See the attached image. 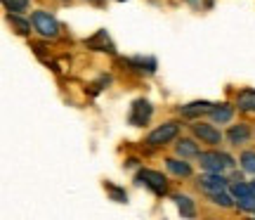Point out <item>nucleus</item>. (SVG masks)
<instances>
[{
    "label": "nucleus",
    "instance_id": "obj_1",
    "mask_svg": "<svg viewBox=\"0 0 255 220\" xmlns=\"http://www.w3.org/2000/svg\"><path fill=\"white\" fill-rule=\"evenodd\" d=\"M199 164L203 171H210V173H222V171H227L234 166V159L225 152H218V149H213V152H201L199 154Z\"/></svg>",
    "mask_w": 255,
    "mask_h": 220
},
{
    "label": "nucleus",
    "instance_id": "obj_2",
    "mask_svg": "<svg viewBox=\"0 0 255 220\" xmlns=\"http://www.w3.org/2000/svg\"><path fill=\"white\" fill-rule=\"evenodd\" d=\"M135 183L149 187L154 194H165L168 192V180L163 178V173L151 171V168H142V171L135 175Z\"/></svg>",
    "mask_w": 255,
    "mask_h": 220
},
{
    "label": "nucleus",
    "instance_id": "obj_3",
    "mask_svg": "<svg viewBox=\"0 0 255 220\" xmlns=\"http://www.w3.org/2000/svg\"><path fill=\"white\" fill-rule=\"evenodd\" d=\"M177 133H180V126H177L175 121L161 123L158 128L151 130V133L146 135V145H149V147H163V145H168L170 140L177 138Z\"/></svg>",
    "mask_w": 255,
    "mask_h": 220
},
{
    "label": "nucleus",
    "instance_id": "obj_4",
    "mask_svg": "<svg viewBox=\"0 0 255 220\" xmlns=\"http://www.w3.org/2000/svg\"><path fill=\"white\" fill-rule=\"evenodd\" d=\"M31 21H33L36 31L43 38H57V33H59V24H57V19L52 17L50 12H45V9L33 12V14H31Z\"/></svg>",
    "mask_w": 255,
    "mask_h": 220
},
{
    "label": "nucleus",
    "instance_id": "obj_5",
    "mask_svg": "<svg viewBox=\"0 0 255 220\" xmlns=\"http://www.w3.org/2000/svg\"><path fill=\"white\" fill-rule=\"evenodd\" d=\"M191 130H194V135H196L201 142H206V145H220V142H222V133H220L213 123H194Z\"/></svg>",
    "mask_w": 255,
    "mask_h": 220
},
{
    "label": "nucleus",
    "instance_id": "obj_6",
    "mask_svg": "<svg viewBox=\"0 0 255 220\" xmlns=\"http://www.w3.org/2000/svg\"><path fill=\"white\" fill-rule=\"evenodd\" d=\"M199 187L210 197V194H215V192H225L227 180H225L220 173H210V171H208L206 175H201V178H199Z\"/></svg>",
    "mask_w": 255,
    "mask_h": 220
},
{
    "label": "nucleus",
    "instance_id": "obj_7",
    "mask_svg": "<svg viewBox=\"0 0 255 220\" xmlns=\"http://www.w3.org/2000/svg\"><path fill=\"white\" fill-rule=\"evenodd\" d=\"M151 114H154V107L149 104L146 100H137L132 104V109H130V123L132 126H144L146 121L151 119Z\"/></svg>",
    "mask_w": 255,
    "mask_h": 220
},
{
    "label": "nucleus",
    "instance_id": "obj_8",
    "mask_svg": "<svg viewBox=\"0 0 255 220\" xmlns=\"http://www.w3.org/2000/svg\"><path fill=\"white\" fill-rule=\"evenodd\" d=\"M227 138L232 145H246L248 140H251V128H248V123H237V126H232L227 133Z\"/></svg>",
    "mask_w": 255,
    "mask_h": 220
},
{
    "label": "nucleus",
    "instance_id": "obj_9",
    "mask_svg": "<svg viewBox=\"0 0 255 220\" xmlns=\"http://www.w3.org/2000/svg\"><path fill=\"white\" fill-rule=\"evenodd\" d=\"M215 104H210V102L201 100V102H191V104H184V107H180V114L182 116H199V114H210V109H213Z\"/></svg>",
    "mask_w": 255,
    "mask_h": 220
},
{
    "label": "nucleus",
    "instance_id": "obj_10",
    "mask_svg": "<svg viewBox=\"0 0 255 220\" xmlns=\"http://www.w3.org/2000/svg\"><path fill=\"white\" fill-rule=\"evenodd\" d=\"M232 116H234V107H232V104H215V107L210 109L213 123H229Z\"/></svg>",
    "mask_w": 255,
    "mask_h": 220
},
{
    "label": "nucleus",
    "instance_id": "obj_11",
    "mask_svg": "<svg viewBox=\"0 0 255 220\" xmlns=\"http://www.w3.org/2000/svg\"><path fill=\"white\" fill-rule=\"evenodd\" d=\"M237 107L241 111H248V114H255V90L246 88L237 95Z\"/></svg>",
    "mask_w": 255,
    "mask_h": 220
},
{
    "label": "nucleus",
    "instance_id": "obj_12",
    "mask_svg": "<svg viewBox=\"0 0 255 220\" xmlns=\"http://www.w3.org/2000/svg\"><path fill=\"white\" fill-rule=\"evenodd\" d=\"M165 166H168V171L175 173L177 178H189L191 175V166L184 161V159H165Z\"/></svg>",
    "mask_w": 255,
    "mask_h": 220
},
{
    "label": "nucleus",
    "instance_id": "obj_13",
    "mask_svg": "<svg viewBox=\"0 0 255 220\" xmlns=\"http://www.w3.org/2000/svg\"><path fill=\"white\" fill-rule=\"evenodd\" d=\"M175 149H177V154L182 156V159H187V156H199L201 152H199V147L194 145V140H187V138H182L177 145H175Z\"/></svg>",
    "mask_w": 255,
    "mask_h": 220
},
{
    "label": "nucleus",
    "instance_id": "obj_14",
    "mask_svg": "<svg viewBox=\"0 0 255 220\" xmlns=\"http://www.w3.org/2000/svg\"><path fill=\"white\" fill-rule=\"evenodd\" d=\"M173 202H175V206L180 209V213H182L184 218H191V216H194V204H191L189 197H184V194H175Z\"/></svg>",
    "mask_w": 255,
    "mask_h": 220
},
{
    "label": "nucleus",
    "instance_id": "obj_15",
    "mask_svg": "<svg viewBox=\"0 0 255 220\" xmlns=\"http://www.w3.org/2000/svg\"><path fill=\"white\" fill-rule=\"evenodd\" d=\"M232 192H234V197L237 199H244V197H251V194H255V187L253 185H246V183H234V187H232Z\"/></svg>",
    "mask_w": 255,
    "mask_h": 220
},
{
    "label": "nucleus",
    "instance_id": "obj_16",
    "mask_svg": "<svg viewBox=\"0 0 255 220\" xmlns=\"http://www.w3.org/2000/svg\"><path fill=\"white\" fill-rule=\"evenodd\" d=\"M85 45H88V47H100V50H107V45H109L107 31H97V36L90 38V40H85Z\"/></svg>",
    "mask_w": 255,
    "mask_h": 220
},
{
    "label": "nucleus",
    "instance_id": "obj_17",
    "mask_svg": "<svg viewBox=\"0 0 255 220\" xmlns=\"http://www.w3.org/2000/svg\"><path fill=\"white\" fill-rule=\"evenodd\" d=\"M5 2V7L12 12V14H21V12H26L28 7V0H2Z\"/></svg>",
    "mask_w": 255,
    "mask_h": 220
},
{
    "label": "nucleus",
    "instance_id": "obj_18",
    "mask_svg": "<svg viewBox=\"0 0 255 220\" xmlns=\"http://www.w3.org/2000/svg\"><path fill=\"white\" fill-rule=\"evenodd\" d=\"M241 168L246 173H255V152H244L241 154Z\"/></svg>",
    "mask_w": 255,
    "mask_h": 220
},
{
    "label": "nucleus",
    "instance_id": "obj_19",
    "mask_svg": "<svg viewBox=\"0 0 255 220\" xmlns=\"http://www.w3.org/2000/svg\"><path fill=\"white\" fill-rule=\"evenodd\" d=\"M237 206L241 209V211L255 213V194H251V197H244V199H237Z\"/></svg>",
    "mask_w": 255,
    "mask_h": 220
},
{
    "label": "nucleus",
    "instance_id": "obj_20",
    "mask_svg": "<svg viewBox=\"0 0 255 220\" xmlns=\"http://www.w3.org/2000/svg\"><path fill=\"white\" fill-rule=\"evenodd\" d=\"M210 202L213 204H218V206H222V209H229L232 206V199H229L225 192H215V194H210Z\"/></svg>",
    "mask_w": 255,
    "mask_h": 220
},
{
    "label": "nucleus",
    "instance_id": "obj_21",
    "mask_svg": "<svg viewBox=\"0 0 255 220\" xmlns=\"http://www.w3.org/2000/svg\"><path fill=\"white\" fill-rule=\"evenodd\" d=\"M107 190H109V192H111V197H114L116 202H126V199H128V194L123 192V190H119V187H114V185H109V183H107Z\"/></svg>",
    "mask_w": 255,
    "mask_h": 220
},
{
    "label": "nucleus",
    "instance_id": "obj_22",
    "mask_svg": "<svg viewBox=\"0 0 255 220\" xmlns=\"http://www.w3.org/2000/svg\"><path fill=\"white\" fill-rule=\"evenodd\" d=\"M9 21H12V24L19 28V33H24V36L28 33V24H26V21H21L19 17H9Z\"/></svg>",
    "mask_w": 255,
    "mask_h": 220
},
{
    "label": "nucleus",
    "instance_id": "obj_23",
    "mask_svg": "<svg viewBox=\"0 0 255 220\" xmlns=\"http://www.w3.org/2000/svg\"><path fill=\"white\" fill-rule=\"evenodd\" d=\"M251 185H253V187H255V180H253V183H251Z\"/></svg>",
    "mask_w": 255,
    "mask_h": 220
}]
</instances>
